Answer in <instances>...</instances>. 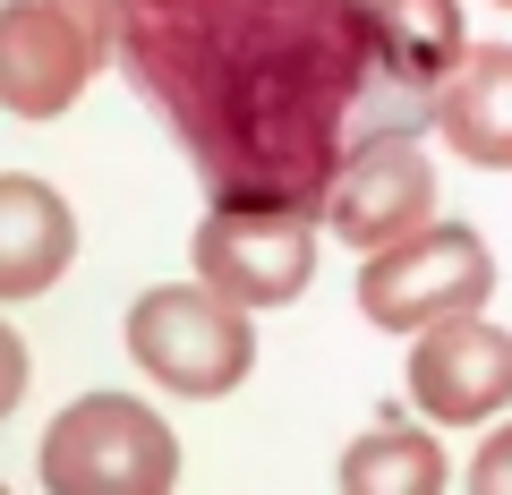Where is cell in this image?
<instances>
[{
    "label": "cell",
    "mask_w": 512,
    "mask_h": 495,
    "mask_svg": "<svg viewBox=\"0 0 512 495\" xmlns=\"http://www.w3.org/2000/svg\"><path fill=\"white\" fill-rule=\"evenodd\" d=\"M18 393H26V342L0 333V410H18Z\"/></svg>",
    "instance_id": "obj_14"
},
{
    "label": "cell",
    "mask_w": 512,
    "mask_h": 495,
    "mask_svg": "<svg viewBox=\"0 0 512 495\" xmlns=\"http://www.w3.org/2000/svg\"><path fill=\"white\" fill-rule=\"evenodd\" d=\"M436 137L478 171H512V43H470L461 69L427 94Z\"/></svg>",
    "instance_id": "obj_9"
},
{
    "label": "cell",
    "mask_w": 512,
    "mask_h": 495,
    "mask_svg": "<svg viewBox=\"0 0 512 495\" xmlns=\"http://www.w3.org/2000/svg\"><path fill=\"white\" fill-rule=\"evenodd\" d=\"M120 333H128V359L146 367L163 393H180V402H222V393L248 385V367H256L248 308L231 291H214L205 274L137 291V308H128Z\"/></svg>",
    "instance_id": "obj_2"
},
{
    "label": "cell",
    "mask_w": 512,
    "mask_h": 495,
    "mask_svg": "<svg viewBox=\"0 0 512 495\" xmlns=\"http://www.w3.org/2000/svg\"><path fill=\"white\" fill-rule=\"evenodd\" d=\"M77 257V214L60 188H43L35 171L0 180V299H35L69 274Z\"/></svg>",
    "instance_id": "obj_10"
},
{
    "label": "cell",
    "mask_w": 512,
    "mask_h": 495,
    "mask_svg": "<svg viewBox=\"0 0 512 495\" xmlns=\"http://www.w3.org/2000/svg\"><path fill=\"white\" fill-rule=\"evenodd\" d=\"M120 60V0H9L0 9V103L18 120H60Z\"/></svg>",
    "instance_id": "obj_4"
},
{
    "label": "cell",
    "mask_w": 512,
    "mask_h": 495,
    "mask_svg": "<svg viewBox=\"0 0 512 495\" xmlns=\"http://www.w3.org/2000/svg\"><path fill=\"white\" fill-rule=\"evenodd\" d=\"M333 478H342L350 495H436L453 470H444V444L427 436L410 410H376V419H367V436L342 444Z\"/></svg>",
    "instance_id": "obj_11"
},
{
    "label": "cell",
    "mask_w": 512,
    "mask_h": 495,
    "mask_svg": "<svg viewBox=\"0 0 512 495\" xmlns=\"http://www.w3.org/2000/svg\"><path fill=\"white\" fill-rule=\"evenodd\" d=\"M376 9V35H384V60L410 94H436L444 77L461 69L470 52V26H461V0H367Z\"/></svg>",
    "instance_id": "obj_12"
},
{
    "label": "cell",
    "mask_w": 512,
    "mask_h": 495,
    "mask_svg": "<svg viewBox=\"0 0 512 495\" xmlns=\"http://www.w3.org/2000/svg\"><path fill=\"white\" fill-rule=\"evenodd\" d=\"M35 470L52 495H163L180 478V436L137 393H86L43 427Z\"/></svg>",
    "instance_id": "obj_3"
},
{
    "label": "cell",
    "mask_w": 512,
    "mask_h": 495,
    "mask_svg": "<svg viewBox=\"0 0 512 495\" xmlns=\"http://www.w3.org/2000/svg\"><path fill=\"white\" fill-rule=\"evenodd\" d=\"M470 487H478V495H512V419L495 427V436H478V453H470Z\"/></svg>",
    "instance_id": "obj_13"
},
{
    "label": "cell",
    "mask_w": 512,
    "mask_h": 495,
    "mask_svg": "<svg viewBox=\"0 0 512 495\" xmlns=\"http://www.w3.org/2000/svg\"><path fill=\"white\" fill-rule=\"evenodd\" d=\"M325 222L350 248H367V257L393 248V239H410V231H427V222H436V163H427L419 129H393V137H376V146L350 154Z\"/></svg>",
    "instance_id": "obj_8"
},
{
    "label": "cell",
    "mask_w": 512,
    "mask_h": 495,
    "mask_svg": "<svg viewBox=\"0 0 512 495\" xmlns=\"http://www.w3.org/2000/svg\"><path fill=\"white\" fill-rule=\"evenodd\" d=\"M495 9H512V0H495Z\"/></svg>",
    "instance_id": "obj_15"
},
{
    "label": "cell",
    "mask_w": 512,
    "mask_h": 495,
    "mask_svg": "<svg viewBox=\"0 0 512 495\" xmlns=\"http://www.w3.org/2000/svg\"><path fill=\"white\" fill-rule=\"evenodd\" d=\"M188 257L239 308H291L316 274V231L308 214H282V205H205L188 231Z\"/></svg>",
    "instance_id": "obj_6"
},
{
    "label": "cell",
    "mask_w": 512,
    "mask_h": 495,
    "mask_svg": "<svg viewBox=\"0 0 512 495\" xmlns=\"http://www.w3.org/2000/svg\"><path fill=\"white\" fill-rule=\"evenodd\" d=\"M120 77L188 154L205 205L325 214L342 163L436 129L367 0H120Z\"/></svg>",
    "instance_id": "obj_1"
},
{
    "label": "cell",
    "mask_w": 512,
    "mask_h": 495,
    "mask_svg": "<svg viewBox=\"0 0 512 495\" xmlns=\"http://www.w3.org/2000/svg\"><path fill=\"white\" fill-rule=\"evenodd\" d=\"M495 291V248L470 222H427V231L376 248L359 274V316L376 333H427L436 316L487 308Z\"/></svg>",
    "instance_id": "obj_5"
},
{
    "label": "cell",
    "mask_w": 512,
    "mask_h": 495,
    "mask_svg": "<svg viewBox=\"0 0 512 495\" xmlns=\"http://www.w3.org/2000/svg\"><path fill=\"white\" fill-rule=\"evenodd\" d=\"M512 402V333L487 325V308L436 316L410 342V410L436 427H478Z\"/></svg>",
    "instance_id": "obj_7"
}]
</instances>
